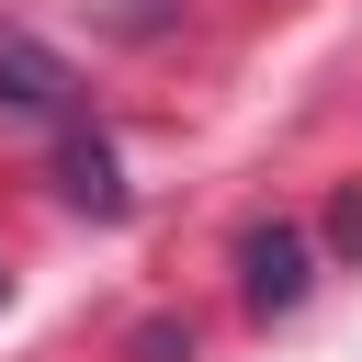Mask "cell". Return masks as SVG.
Returning a JSON list of instances; mask_svg holds the SVG:
<instances>
[{"label":"cell","instance_id":"3","mask_svg":"<svg viewBox=\"0 0 362 362\" xmlns=\"http://www.w3.org/2000/svg\"><path fill=\"white\" fill-rule=\"evenodd\" d=\"M57 192H68L79 215H124V170H113V147H102L90 124L57 136Z\"/></svg>","mask_w":362,"mask_h":362},{"label":"cell","instance_id":"5","mask_svg":"<svg viewBox=\"0 0 362 362\" xmlns=\"http://www.w3.org/2000/svg\"><path fill=\"white\" fill-rule=\"evenodd\" d=\"M136 351L147 362H192V328H136Z\"/></svg>","mask_w":362,"mask_h":362},{"label":"cell","instance_id":"6","mask_svg":"<svg viewBox=\"0 0 362 362\" xmlns=\"http://www.w3.org/2000/svg\"><path fill=\"white\" fill-rule=\"evenodd\" d=\"M328 238H339V249H362V192H339V215H328Z\"/></svg>","mask_w":362,"mask_h":362},{"label":"cell","instance_id":"1","mask_svg":"<svg viewBox=\"0 0 362 362\" xmlns=\"http://www.w3.org/2000/svg\"><path fill=\"white\" fill-rule=\"evenodd\" d=\"M305 283H317V249H305V226H249L238 238V294H249V317H294L305 305Z\"/></svg>","mask_w":362,"mask_h":362},{"label":"cell","instance_id":"4","mask_svg":"<svg viewBox=\"0 0 362 362\" xmlns=\"http://www.w3.org/2000/svg\"><path fill=\"white\" fill-rule=\"evenodd\" d=\"M102 23H113V34H158L170 11H158V0H102Z\"/></svg>","mask_w":362,"mask_h":362},{"label":"cell","instance_id":"2","mask_svg":"<svg viewBox=\"0 0 362 362\" xmlns=\"http://www.w3.org/2000/svg\"><path fill=\"white\" fill-rule=\"evenodd\" d=\"M0 102H11V113H45V124H79V79H68V57H45L34 34H0Z\"/></svg>","mask_w":362,"mask_h":362}]
</instances>
